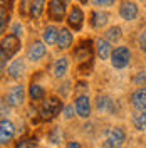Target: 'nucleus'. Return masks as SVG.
<instances>
[{"label": "nucleus", "mask_w": 146, "mask_h": 148, "mask_svg": "<svg viewBox=\"0 0 146 148\" xmlns=\"http://www.w3.org/2000/svg\"><path fill=\"white\" fill-rule=\"evenodd\" d=\"M62 108H64V104H62V101L59 98H55V96L47 98L46 101H44V104H42V108H40V120L50 121L52 118H55L61 113Z\"/></svg>", "instance_id": "nucleus-1"}, {"label": "nucleus", "mask_w": 146, "mask_h": 148, "mask_svg": "<svg viewBox=\"0 0 146 148\" xmlns=\"http://www.w3.org/2000/svg\"><path fill=\"white\" fill-rule=\"evenodd\" d=\"M131 62V51L126 46H119L113 51L111 56V66L114 69H124Z\"/></svg>", "instance_id": "nucleus-2"}, {"label": "nucleus", "mask_w": 146, "mask_h": 148, "mask_svg": "<svg viewBox=\"0 0 146 148\" xmlns=\"http://www.w3.org/2000/svg\"><path fill=\"white\" fill-rule=\"evenodd\" d=\"M126 141V131L123 128H111L109 133H108V138L104 141V147L106 148H121L123 143Z\"/></svg>", "instance_id": "nucleus-3"}, {"label": "nucleus", "mask_w": 146, "mask_h": 148, "mask_svg": "<svg viewBox=\"0 0 146 148\" xmlns=\"http://www.w3.org/2000/svg\"><path fill=\"white\" fill-rule=\"evenodd\" d=\"M67 12V0H50L49 2V17L54 22H61Z\"/></svg>", "instance_id": "nucleus-4"}, {"label": "nucleus", "mask_w": 146, "mask_h": 148, "mask_svg": "<svg viewBox=\"0 0 146 148\" xmlns=\"http://www.w3.org/2000/svg\"><path fill=\"white\" fill-rule=\"evenodd\" d=\"M20 47H22V42H20V39L17 36H7L2 39V51L7 54V57H12V56H15L20 51Z\"/></svg>", "instance_id": "nucleus-5"}, {"label": "nucleus", "mask_w": 146, "mask_h": 148, "mask_svg": "<svg viewBox=\"0 0 146 148\" xmlns=\"http://www.w3.org/2000/svg\"><path fill=\"white\" fill-rule=\"evenodd\" d=\"M76 111H77V116L81 118H89L91 116V99L87 94H79L74 101Z\"/></svg>", "instance_id": "nucleus-6"}, {"label": "nucleus", "mask_w": 146, "mask_h": 148, "mask_svg": "<svg viewBox=\"0 0 146 148\" xmlns=\"http://www.w3.org/2000/svg\"><path fill=\"white\" fill-rule=\"evenodd\" d=\"M47 52V47H46V42H40V40H35L32 42L30 47L27 51V59L32 61V62H39Z\"/></svg>", "instance_id": "nucleus-7"}, {"label": "nucleus", "mask_w": 146, "mask_h": 148, "mask_svg": "<svg viewBox=\"0 0 146 148\" xmlns=\"http://www.w3.org/2000/svg\"><path fill=\"white\" fill-rule=\"evenodd\" d=\"M14 135H15V126H14V123L9 120H5V118H2L0 121V143L2 145H7L12 141L14 138Z\"/></svg>", "instance_id": "nucleus-8"}, {"label": "nucleus", "mask_w": 146, "mask_h": 148, "mask_svg": "<svg viewBox=\"0 0 146 148\" xmlns=\"http://www.w3.org/2000/svg\"><path fill=\"white\" fill-rule=\"evenodd\" d=\"M24 99H25V89H24V86H14L12 89L9 91V96H7V101H9L10 106H14V108H18V106H22L24 104Z\"/></svg>", "instance_id": "nucleus-9"}, {"label": "nucleus", "mask_w": 146, "mask_h": 148, "mask_svg": "<svg viewBox=\"0 0 146 148\" xmlns=\"http://www.w3.org/2000/svg\"><path fill=\"white\" fill-rule=\"evenodd\" d=\"M67 24L69 27L74 29V30H81L82 29V24H84V14L79 7H72V10L69 12L67 15Z\"/></svg>", "instance_id": "nucleus-10"}, {"label": "nucleus", "mask_w": 146, "mask_h": 148, "mask_svg": "<svg viewBox=\"0 0 146 148\" xmlns=\"http://www.w3.org/2000/svg\"><path fill=\"white\" fill-rule=\"evenodd\" d=\"M131 104L136 111H146V88H138L131 94Z\"/></svg>", "instance_id": "nucleus-11"}, {"label": "nucleus", "mask_w": 146, "mask_h": 148, "mask_svg": "<svg viewBox=\"0 0 146 148\" xmlns=\"http://www.w3.org/2000/svg\"><path fill=\"white\" fill-rule=\"evenodd\" d=\"M91 46H92L91 40H84L81 46L74 51L76 57H77L81 62H87V61H91V54H92V47Z\"/></svg>", "instance_id": "nucleus-12"}, {"label": "nucleus", "mask_w": 146, "mask_h": 148, "mask_svg": "<svg viewBox=\"0 0 146 148\" xmlns=\"http://www.w3.org/2000/svg\"><path fill=\"white\" fill-rule=\"evenodd\" d=\"M96 108L99 113H106V114H109L113 111L116 110V104L114 101L111 99L109 96H98V99H96Z\"/></svg>", "instance_id": "nucleus-13"}, {"label": "nucleus", "mask_w": 146, "mask_h": 148, "mask_svg": "<svg viewBox=\"0 0 146 148\" xmlns=\"http://www.w3.org/2000/svg\"><path fill=\"white\" fill-rule=\"evenodd\" d=\"M119 15L124 18V20H134V18L138 17L136 3H133V2H124V3L119 7Z\"/></svg>", "instance_id": "nucleus-14"}, {"label": "nucleus", "mask_w": 146, "mask_h": 148, "mask_svg": "<svg viewBox=\"0 0 146 148\" xmlns=\"http://www.w3.org/2000/svg\"><path fill=\"white\" fill-rule=\"evenodd\" d=\"M67 69H69V59L67 57H61L54 62V67H52V74L57 79H62L65 74H67Z\"/></svg>", "instance_id": "nucleus-15"}, {"label": "nucleus", "mask_w": 146, "mask_h": 148, "mask_svg": "<svg viewBox=\"0 0 146 148\" xmlns=\"http://www.w3.org/2000/svg\"><path fill=\"white\" fill-rule=\"evenodd\" d=\"M25 73V62L24 59H15L12 61V64L9 66V76L14 79H20Z\"/></svg>", "instance_id": "nucleus-16"}, {"label": "nucleus", "mask_w": 146, "mask_h": 148, "mask_svg": "<svg viewBox=\"0 0 146 148\" xmlns=\"http://www.w3.org/2000/svg\"><path fill=\"white\" fill-rule=\"evenodd\" d=\"M96 52L101 59H109L113 56V49H111V42L106 39H98L96 42Z\"/></svg>", "instance_id": "nucleus-17"}, {"label": "nucleus", "mask_w": 146, "mask_h": 148, "mask_svg": "<svg viewBox=\"0 0 146 148\" xmlns=\"http://www.w3.org/2000/svg\"><path fill=\"white\" fill-rule=\"evenodd\" d=\"M72 40H74V37L71 34V30L69 29H61L59 39H57V47L65 51V49H69V47L72 46Z\"/></svg>", "instance_id": "nucleus-18"}, {"label": "nucleus", "mask_w": 146, "mask_h": 148, "mask_svg": "<svg viewBox=\"0 0 146 148\" xmlns=\"http://www.w3.org/2000/svg\"><path fill=\"white\" fill-rule=\"evenodd\" d=\"M108 20H109V14H108V12H99V10H96V12L91 14V25L94 29L104 27V25L108 24Z\"/></svg>", "instance_id": "nucleus-19"}, {"label": "nucleus", "mask_w": 146, "mask_h": 148, "mask_svg": "<svg viewBox=\"0 0 146 148\" xmlns=\"http://www.w3.org/2000/svg\"><path fill=\"white\" fill-rule=\"evenodd\" d=\"M59 29L54 27V25H49V27H46V30H44V34H42V37H44V42H46L47 46H54V44H57V39H59Z\"/></svg>", "instance_id": "nucleus-20"}, {"label": "nucleus", "mask_w": 146, "mask_h": 148, "mask_svg": "<svg viewBox=\"0 0 146 148\" xmlns=\"http://www.w3.org/2000/svg\"><path fill=\"white\" fill-rule=\"evenodd\" d=\"M133 125L138 131H146V111H136L133 114Z\"/></svg>", "instance_id": "nucleus-21"}, {"label": "nucleus", "mask_w": 146, "mask_h": 148, "mask_svg": "<svg viewBox=\"0 0 146 148\" xmlns=\"http://www.w3.org/2000/svg\"><path fill=\"white\" fill-rule=\"evenodd\" d=\"M29 98H30L32 101H40V99H44V98H46L44 88L39 86V84H30V88H29Z\"/></svg>", "instance_id": "nucleus-22"}, {"label": "nucleus", "mask_w": 146, "mask_h": 148, "mask_svg": "<svg viewBox=\"0 0 146 148\" xmlns=\"http://www.w3.org/2000/svg\"><path fill=\"white\" fill-rule=\"evenodd\" d=\"M44 5H46V0H34L32 3V9H30V17L32 18H39L44 12Z\"/></svg>", "instance_id": "nucleus-23"}, {"label": "nucleus", "mask_w": 146, "mask_h": 148, "mask_svg": "<svg viewBox=\"0 0 146 148\" xmlns=\"http://www.w3.org/2000/svg\"><path fill=\"white\" fill-rule=\"evenodd\" d=\"M119 39H121V27L114 25V27H109L106 30V40H109L111 44L113 42H118Z\"/></svg>", "instance_id": "nucleus-24"}, {"label": "nucleus", "mask_w": 146, "mask_h": 148, "mask_svg": "<svg viewBox=\"0 0 146 148\" xmlns=\"http://www.w3.org/2000/svg\"><path fill=\"white\" fill-rule=\"evenodd\" d=\"M9 20H10L9 9H5V7H0V32H2V34H5V27H7Z\"/></svg>", "instance_id": "nucleus-25"}, {"label": "nucleus", "mask_w": 146, "mask_h": 148, "mask_svg": "<svg viewBox=\"0 0 146 148\" xmlns=\"http://www.w3.org/2000/svg\"><path fill=\"white\" fill-rule=\"evenodd\" d=\"M34 0H20V7H18V14L20 15H30V9H32Z\"/></svg>", "instance_id": "nucleus-26"}, {"label": "nucleus", "mask_w": 146, "mask_h": 148, "mask_svg": "<svg viewBox=\"0 0 146 148\" xmlns=\"http://www.w3.org/2000/svg\"><path fill=\"white\" fill-rule=\"evenodd\" d=\"M49 140L52 141V143H61V140H62V131L61 128H54L50 133H49Z\"/></svg>", "instance_id": "nucleus-27"}, {"label": "nucleus", "mask_w": 146, "mask_h": 148, "mask_svg": "<svg viewBox=\"0 0 146 148\" xmlns=\"http://www.w3.org/2000/svg\"><path fill=\"white\" fill-rule=\"evenodd\" d=\"M37 147V141L35 140H20L15 148H35Z\"/></svg>", "instance_id": "nucleus-28"}, {"label": "nucleus", "mask_w": 146, "mask_h": 148, "mask_svg": "<svg viewBox=\"0 0 146 148\" xmlns=\"http://www.w3.org/2000/svg\"><path fill=\"white\" fill-rule=\"evenodd\" d=\"M74 114H77L76 106H74V104H67V106L64 108V116L67 118V120H71V118H74Z\"/></svg>", "instance_id": "nucleus-29"}, {"label": "nucleus", "mask_w": 146, "mask_h": 148, "mask_svg": "<svg viewBox=\"0 0 146 148\" xmlns=\"http://www.w3.org/2000/svg\"><path fill=\"white\" fill-rule=\"evenodd\" d=\"M134 84H138V86H141V88H145L146 84V73H138L136 76H134Z\"/></svg>", "instance_id": "nucleus-30"}, {"label": "nucleus", "mask_w": 146, "mask_h": 148, "mask_svg": "<svg viewBox=\"0 0 146 148\" xmlns=\"http://www.w3.org/2000/svg\"><path fill=\"white\" fill-rule=\"evenodd\" d=\"M92 67V61H87V62H82L81 67H79V74L82 76H86V74L89 73V69Z\"/></svg>", "instance_id": "nucleus-31"}, {"label": "nucleus", "mask_w": 146, "mask_h": 148, "mask_svg": "<svg viewBox=\"0 0 146 148\" xmlns=\"http://www.w3.org/2000/svg\"><path fill=\"white\" fill-rule=\"evenodd\" d=\"M7 59H9V57H7V54H5V52H3V51L0 49V69H2V73L5 71V66H7Z\"/></svg>", "instance_id": "nucleus-32"}, {"label": "nucleus", "mask_w": 146, "mask_h": 148, "mask_svg": "<svg viewBox=\"0 0 146 148\" xmlns=\"http://www.w3.org/2000/svg\"><path fill=\"white\" fill-rule=\"evenodd\" d=\"M116 0H92V3L96 7H104V5H113Z\"/></svg>", "instance_id": "nucleus-33"}, {"label": "nucleus", "mask_w": 146, "mask_h": 148, "mask_svg": "<svg viewBox=\"0 0 146 148\" xmlns=\"http://www.w3.org/2000/svg\"><path fill=\"white\" fill-rule=\"evenodd\" d=\"M139 47L143 52H146V30L141 32V36H139Z\"/></svg>", "instance_id": "nucleus-34"}, {"label": "nucleus", "mask_w": 146, "mask_h": 148, "mask_svg": "<svg viewBox=\"0 0 146 148\" xmlns=\"http://www.w3.org/2000/svg\"><path fill=\"white\" fill-rule=\"evenodd\" d=\"M7 104H9L7 99H2V114H3V116L9 113V106H7Z\"/></svg>", "instance_id": "nucleus-35"}, {"label": "nucleus", "mask_w": 146, "mask_h": 148, "mask_svg": "<svg viewBox=\"0 0 146 148\" xmlns=\"http://www.w3.org/2000/svg\"><path fill=\"white\" fill-rule=\"evenodd\" d=\"M14 36H17L18 39L22 37V27H20V24H17V25H14Z\"/></svg>", "instance_id": "nucleus-36"}, {"label": "nucleus", "mask_w": 146, "mask_h": 148, "mask_svg": "<svg viewBox=\"0 0 146 148\" xmlns=\"http://www.w3.org/2000/svg\"><path fill=\"white\" fill-rule=\"evenodd\" d=\"M2 2V7H5V9H12V5H14V0H0Z\"/></svg>", "instance_id": "nucleus-37"}, {"label": "nucleus", "mask_w": 146, "mask_h": 148, "mask_svg": "<svg viewBox=\"0 0 146 148\" xmlns=\"http://www.w3.org/2000/svg\"><path fill=\"white\" fill-rule=\"evenodd\" d=\"M76 86H77V88H76L77 91H84V89H87V83H84V81H79Z\"/></svg>", "instance_id": "nucleus-38"}, {"label": "nucleus", "mask_w": 146, "mask_h": 148, "mask_svg": "<svg viewBox=\"0 0 146 148\" xmlns=\"http://www.w3.org/2000/svg\"><path fill=\"white\" fill-rule=\"evenodd\" d=\"M65 148H81V145H79L77 141H71V143H67V147Z\"/></svg>", "instance_id": "nucleus-39"}, {"label": "nucleus", "mask_w": 146, "mask_h": 148, "mask_svg": "<svg viewBox=\"0 0 146 148\" xmlns=\"http://www.w3.org/2000/svg\"><path fill=\"white\" fill-rule=\"evenodd\" d=\"M79 2H81V3H86V2H87V0H79Z\"/></svg>", "instance_id": "nucleus-40"}]
</instances>
